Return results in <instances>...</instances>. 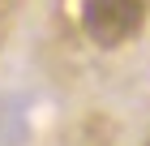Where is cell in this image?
<instances>
[{"mask_svg":"<svg viewBox=\"0 0 150 146\" xmlns=\"http://www.w3.org/2000/svg\"><path fill=\"white\" fill-rule=\"evenodd\" d=\"M146 22V0H81V30L99 47H120Z\"/></svg>","mask_w":150,"mask_h":146,"instance_id":"1","label":"cell"}]
</instances>
